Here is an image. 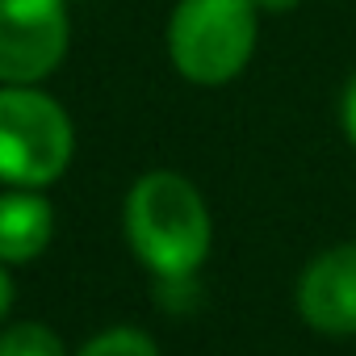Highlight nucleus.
<instances>
[{
    "mask_svg": "<svg viewBox=\"0 0 356 356\" xmlns=\"http://www.w3.org/2000/svg\"><path fill=\"white\" fill-rule=\"evenodd\" d=\"M126 243L151 277H197L214 248V218L189 176L151 168L122 202Z\"/></svg>",
    "mask_w": 356,
    "mask_h": 356,
    "instance_id": "1",
    "label": "nucleus"
},
{
    "mask_svg": "<svg viewBox=\"0 0 356 356\" xmlns=\"http://www.w3.org/2000/svg\"><path fill=\"white\" fill-rule=\"evenodd\" d=\"M168 59L197 88L239 80L260 42V9L252 0H176L168 17Z\"/></svg>",
    "mask_w": 356,
    "mask_h": 356,
    "instance_id": "2",
    "label": "nucleus"
},
{
    "mask_svg": "<svg viewBox=\"0 0 356 356\" xmlns=\"http://www.w3.org/2000/svg\"><path fill=\"white\" fill-rule=\"evenodd\" d=\"M76 126L38 84H0V181L9 189H47L72 168Z\"/></svg>",
    "mask_w": 356,
    "mask_h": 356,
    "instance_id": "3",
    "label": "nucleus"
},
{
    "mask_svg": "<svg viewBox=\"0 0 356 356\" xmlns=\"http://www.w3.org/2000/svg\"><path fill=\"white\" fill-rule=\"evenodd\" d=\"M72 0H0V84H42L72 47Z\"/></svg>",
    "mask_w": 356,
    "mask_h": 356,
    "instance_id": "4",
    "label": "nucleus"
},
{
    "mask_svg": "<svg viewBox=\"0 0 356 356\" xmlns=\"http://www.w3.org/2000/svg\"><path fill=\"white\" fill-rule=\"evenodd\" d=\"M298 314L318 335L331 339L356 335V243H335L302 268Z\"/></svg>",
    "mask_w": 356,
    "mask_h": 356,
    "instance_id": "5",
    "label": "nucleus"
},
{
    "mask_svg": "<svg viewBox=\"0 0 356 356\" xmlns=\"http://www.w3.org/2000/svg\"><path fill=\"white\" fill-rule=\"evenodd\" d=\"M55 239V206L42 189H5L0 193V260L9 268L38 260Z\"/></svg>",
    "mask_w": 356,
    "mask_h": 356,
    "instance_id": "6",
    "label": "nucleus"
},
{
    "mask_svg": "<svg viewBox=\"0 0 356 356\" xmlns=\"http://www.w3.org/2000/svg\"><path fill=\"white\" fill-rule=\"evenodd\" d=\"M0 356H67V348L55 327L26 318V323H9L0 331Z\"/></svg>",
    "mask_w": 356,
    "mask_h": 356,
    "instance_id": "7",
    "label": "nucleus"
},
{
    "mask_svg": "<svg viewBox=\"0 0 356 356\" xmlns=\"http://www.w3.org/2000/svg\"><path fill=\"white\" fill-rule=\"evenodd\" d=\"M76 356H159V348H155V339H151L143 327L122 323V327L97 331L88 343L76 348Z\"/></svg>",
    "mask_w": 356,
    "mask_h": 356,
    "instance_id": "8",
    "label": "nucleus"
},
{
    "mask_svg": "<svg viewBox=\"0 0 356 356\" xmlns=\"http://www.w3.org/2000/svg\"><path fill=\"white\" fill-rule=\"evenodd\" d=\"M339 126H343L348 143L356 147V76L343 84V97H339Z\"/></svg>",
    "mask_w": 356,
    "mask_h": 356,
    "instance_id": "9",
    "label": "nucleus"
},
{
    "mask_svg": "<svg viewBox=\"0 0 356 356\" xmlns=\"http://www.w3.org/2000/svg\"><path fill=\"white\" fill-rule=\"evenodd\" d=\"M13 298H17L13 273H9V264H5V260H0V323L9 318V310H13Z\"/></svg>",
    "mask_w": 356,
    "mask_h": 356,
    "instance_id": "10",
    "label": "nucleus"
},
{
    "mask_svg": "<svg viewBox=\"0 0 356 356\" xmlns=\"http://www.w3.org/2000/svg\"><path fill=\"white\" fill-rule=\"evenodd\" d=\"M252 5H256L260 13H293L302 0H252Z\"/></svg>",
    "mask_w": 356,
    "mask_h": 356,
    "instance_id": "11",
    "label": "nucleus"
}]
</instances>
